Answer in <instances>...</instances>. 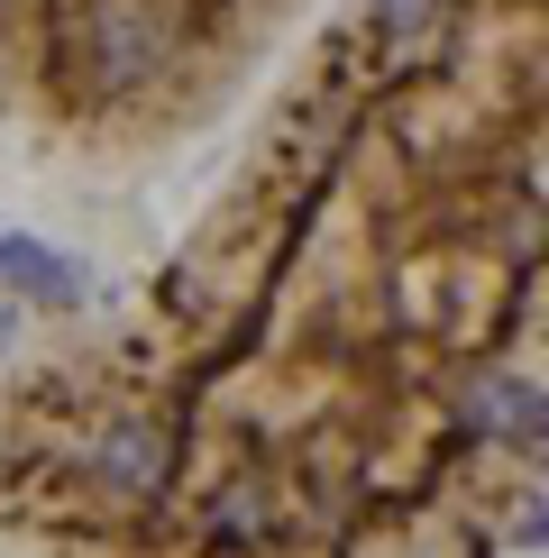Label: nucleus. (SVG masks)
<instances>
[{"instance_id": "obj_1", "label": "nucleus", "mask_w": 549, "mask_h": 558, "mask_svg": "<svg viewBox=\"0 0 549 558\" xmlns=\"http://www.w3.org/2000/svg\"><path fill=\"white\" fill-rule=\"evenodd\" d=\"M540 541L549 0H320L166 266L0 376V549Z\"/></svg>"}, {"instance_id": "obj_2", "label": "nucleus", "mask_w": 549, "mask_h": 558, "mask_svg": "<svg viewBox=\"0 0 549 558\" xmlns=\"http://www.w3.org/2000/svg\"><path fill=\"white\" fill-rule=\"evenodd\" d=\"M320 0H0V120L74 166H156L257 92Z\"/></svg>"}]
</instances>
